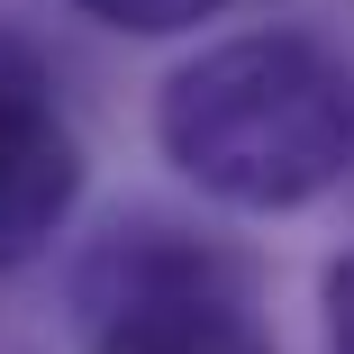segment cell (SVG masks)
<instances>
[{
	"instance_id": "1",
	"label": "cell",
	"mask_w": 354,
	"mask_h": 354,
	"mask_svg": "<svg viewBox=\"0 0 354 354\" xmlns=\"http://www.w3.org/2000/svg\"><path fill=\"white\" fill-rule=\"evenodd\" d=\"M164 155L227 209H300L354 164V82L309 37H227L155 109Z\"/></svg>"
},
{
	"instance_id": "3",
	"label": "cell",
	"mask_w": 354,
	"mask_h": 354,
	"mask_svg": "<svg viewBox=\"0 0 354 354\" xmlns=\"http://www.w3.org/2000/svg\"><path fill=\"white\" fill-rule=\"evenodd\" d=\"M82 200V146L55 109V73L28 37L0 28V272L46 254Z\"/></svg>"
},
{
	"instance_id": "2",
	"label": "cell",
	"mask_w": 354,
	"mask_h": 354,
	"mask_svg": "<svg viewBox=\"0 0 354 354\" xmlns=\"http://www.w3.org/2000/svg\"><path fill=\"white\" fill-rule=\"evenodd\" d=\"M82 309H91V354H272L236 263L182 227L109 236L82 281Z\"/></svg>"
},
{
	"instance_id": "5",
	"label": "cell",
	"mask_w": 354,
	"mask_h": 354,
	"mask_svg": "<svg viewBox=\"0 0 354 354\" xmlns=\"http://www.w3.org/2000/svg\"><path fill=\"white\" fill-rule=\"evenodd\" d=\"M327 336H336V354H354V254L327 272Z\"/></svg>"
},
{
	"instance_id": "4",
	"label": "cell",
	"mask_w": 354,
	"mask_h": 354,
	"mask_svg": "<svg viewBox=\"0 0 354 354\" xmlns=\"http://www.w3.org/2000/svg\"><path fill=\"white\" fill-rule=\"evenodd\" d=\"M73 10L100 19V28H118V37H182L200 19H218L227 0H73Z\"/></svg>"
}]
</instances>
